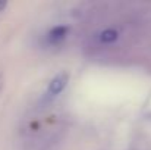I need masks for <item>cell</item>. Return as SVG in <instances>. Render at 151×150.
<instances>
[{
	"instance_id": "1",
	"label": "cell",
	"mask_w": 151,
	"mask_h": 150,
	"mask_svg": "<svg viewBox=\"0 0 151 150\" xmlns=\"http://www.w3.org/2000/svg\"><path fill=\"white\" fill-rule=\"evenodd\" d=\"M68 81H69V75H68V74H65V72L57 74V75L50 81V84H49L47 94H49V96H56V94H59L60 91L65 90Z\"/></svg>"
},
{
	"instance_id": "2",
	"label": "cell",
	"mask_w": 151,
	"mask_h": 150,
	"mask_svg": "<svg viewBox=\"0 0 151 150\" xmlns=\"http://www.w3.org/2000/svg\"><path fill=\"white\" fill-rule=\"evenodd\" d=\"M66 33H68V28H66V27H62V25H60V27H54L50 33H49L47 38H49L50 43L57 44V43H60V41L66 37Z\"/></svg>"
},
{
	"instance_id": "3",
	"label": "cell",
	"mask_w": 151,
	"mask_h": 150,
	"mask_svg": "<svg viewBox=\"0 0 151 150\" xmlns=\"http://www.w3.org/2000/svg\"><path fill=\"white\" fill-rule=\"evenodd\" d=\"M100 40L104 41V43H111V41L117 40V33H116L114 30H106V31L101 33Z\"/></svg>"
}]
</instances>
